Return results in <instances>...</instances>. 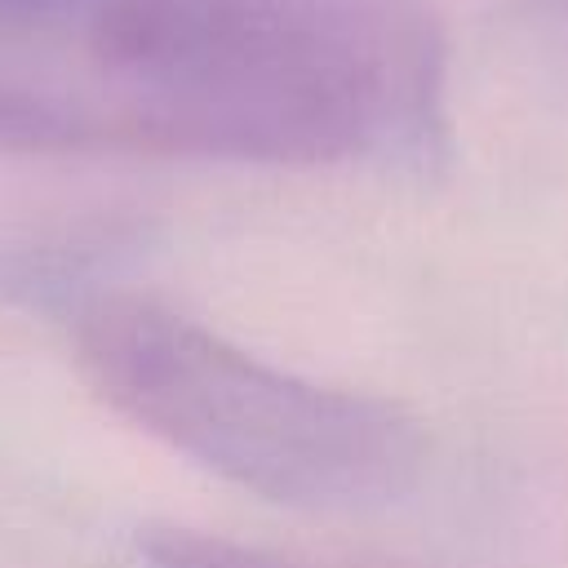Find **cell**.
Masks as SVG:
<instances>
[{
  "label": "cell",
  "mask_w": 568,
  "mask_h": 568,
  "mask_svg": "<svg viewBox=\"0 0 568 568\" xmlns=\"http://www.w3.org/2000/svg\"><path fill=\"white\" fill-rule=\"evenodd\" d=\"M559 4H568V0H559Z\"/></svg>",
  "instance_id": "5"
},
{
  "label": "cell",
  "mask_w": 568,
  "mask_h": 568,
  "mask_svg": "<svg viewBox=\"0 0 568 568\" xmlns=\"http://www.w3.org/2000/svg\"><path fill=\"white\" fill-rule=\"evenodd\" d=\"M138 550L151 568H408V564H368V559H328V555H297V550H271L253 541H231L200 528H146L138 537Z\"/></svg>",
  "instance_id": "3"
},
{
  "label": "cell",
  "mask_w": 568,
  "mask_h": 568,
  "mask_svg": "<svg viewBox=\"0 0 568 568\" xmlns=\"http://www.w3.org/2000/svg\"><path fill=\"white\" fill-rule=\"evenodd\" d=\"M75 359L138 430L280 506L373 510L426 470V426L404 404L262 364L138 293L80 311Z\"/></svg>",
  "instance_id": "2"
},
{
  "label": "cell",
  "mask_w": 568,
  "mask_h": 568,
  "mask_svg": "<svg viewBox=\"0 0 568 568\" xmlns=\"http://www.w3.org/2000/svg\"><path fill=\"white\" fill-rule=\"evenodd\" d=\"M84 151L248 164H435L444 27L430 0H93Z\"/></svg>",
  "instance_id": "1"
},
{
  "label": "cell",
  "mask_w": 568,
  "mask_h": 568,
  "mask_svg": "<svg viewBox=\"0 0 568 568\" xmlns=\"http://www.w3.org/2000/svg\"><path fill=\"white\" fill-rule=\"evenodd\" d=\"M93 0H0V18L13 22H80Z\"/></svg>",
  "instance_id": "4"
}]
</instances>
